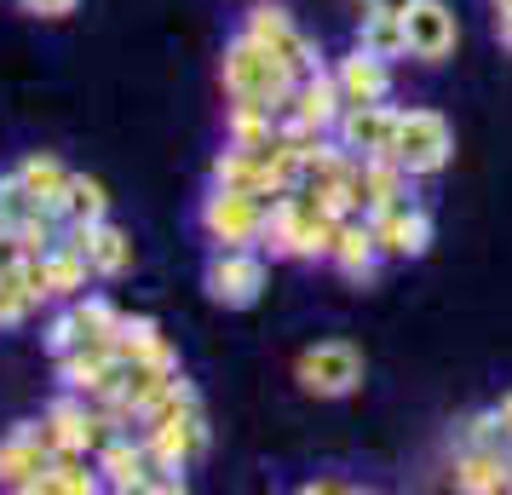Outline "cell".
<instances>
[{
  "instance_id": "f546056e",
  "label": "cell",
  "mask_w": 512,
  "mask_h": 495,
  "mask_svg": "<svg viewBox=\"0 0 512 495\" xmlns=\"http://www.w3.org/2000/svg\"><path fill=\"white\" fill-rule=\"evenodd\" d=\"M409 6H415V0H369V12H392V18H403Z\"/></svg>"
},
{
  "instance_id": "52a82bcc",
  "label": "cell",
  "mask_w": 512,
  "mask_h": 495,
  "mask_svg": "<svg viewBox=\"0 0 512 495\" xmlns=\"http://www.w3.org/2000/svg\"><path fill=\"white\" fill-rule=\"evenodd\" d=\"M248 35H254L265 52H277L300 81H305V75H317V52H311V41L294 29V18H288L282 6H259L254 18H248Z\"/></svg>"
},
{
  "instance_id": "7402d4cb",
  "label": "cell",
  "mask_w": 512,
  "mask_h": 495,
  "mask_svg": "<svg viewBox=\"0 0 512 495\" xmlns=\"http://www.w3.org/2000/svg\"><path fill=\"white\" fill-rule=\"evenodd\" d=\"M357 47L374 52V58H397V52H409V24L392 18V12H369V24H363V41H357Z\"/></svg>"
},
{
  "instance_id": "7c38bea8",
  "label": "cell",
  "mask_w": 512,
  "mask_h": 495,
  "mask_svg": "<svg viewBox=\"0 0 512 495\" xmlns=\"http://www.w3.org/2000/svg\"><path fill=\"white\" fill-rule=\"evenodd\" d=\"M75 248L87 254V265H93L98 277H121L127 265H133V242H127V231H116L110 219H93V225H75L70 236Z\"/></svg>"
},
{
  "instance_id": "1f68e13d",
  "label": "cell",
  "mask_w": 512,
  "mask_h": 495,
  "mask_svg": "<svg viewBox=\"0 0 512 495\" xmlns=\"http://www.w3.org/2000/svg\"><path fill=\"white\" fill-rule=\"evenodd\" d=\"M501 41L512 47V12H501Z\"/></svg>"
},
{
  "instance_id": "9a60e30c",
  "label": "cell",
  "mask_w": 512,
  "mask_h": 495,
  "mask_svg": "<svg viewBox=\"0 0 512 495\" xmlns=\"http://www.w3.org/2000/svg\"><path fill=\"white\" fill-rule=\"evenodd\" d=\"M116 352L127 363H156V369H179L173 346L162 340V329L150 317H121V334H116Z\"/></svg>"
},
{
  "instance_id": "4dcf8cb0",
  "label": "cell",
  "mask_w": 512,
  "mask_h": 495,
  "mask_svg": "<svg viewBox=\"0 0 512 495\" xmlns=\"http://www.w3.org/2000/svg\"><path fill=\"white\" fill-rule=\"evenodd\" d=\"M495 415H501V438H512V392L501 398V409H495Z\"/></svg>"
},
{
  "instance_id": "ac0fdd59",
  "label": "cell",
  "mask_w": 512,
  "mask_h": 495,
  "mask_svg": "<svg viewBox=\"0 0 512 495\" xmlns=\"http://www.w3.org/2000/svg\"><path fill=\"white\" fill-rule=\"evenodd\" d=\"M374 254H380L374 225H351V219H340V236H334V254H328V260L340 265L346 277H369V271H374Z\"/></svg>"
},
{
  "instance_id": "8992f818",
  "label": "cell",
  "mask_w": 512,
  "mask_h": 495,
  "mask_svg": "<svg viewBox=\"0 0 512 495\" xmlns=\"http://www.w3.org/2000/svg\"><path fill=\"white\" fill-rule=\"evenodd\" d=\"M334 127H340V150H351V156L374 162V156H392L397 110H386V98H380V104H346Z\"/></svg>"
},
{
  "instance_id": "6da1fadb",
  "label": "cell",
  "mask_w": 512,
  "mask_h": 495,
  "mask_svg": "<svg viewBox=\"0 0 512 495\" xmlns=\"http://www.w3.org/2000/svg\"><path fill=\"white\" fill-rule=\"evenodd\" d=\"M294 87H300V75L288 70L277 52L259 47L248 29L225 47V93H231L236 104H259V110L277 116V110L294 104Z\"/></svg>"
},
{
  "instance_id": "cb8c5ba5",
  "label": "cell",
  "mask_w": 512,
  "mask_h": 495,
  "mask_svg": "<svg viewBox=\"0 0 512 495\" xmlns=\"http://www.w3.org/2000/svg\"><path fill=\"white\" fill-rule=\"evenodd\" d=\"M29 213H41V208H35V196L24 190L18 173H6V179H0V225H6V231H18Z\"/></svg>"
},
{
  "instance_id": "3957f363",
  "label": "cell",
  "mask_w": 512,
  "mask_h": 495,
  "mask_svg": "<svg viewBox=\"0 0 512 495\" xmlns=\"http://www.w3.org/2000/svg\"><path fill=\"white\" fill-rule=\"evenodd\" d=\"M202 231L219 242V248H248L265 236V208H259L254 190H213L208 208H202Z\"/></svg>"
},
{
  "instance_id": "9c48e42d",
  "label": "cell",
  "mask_w": 512,
  "mask_h": 495,
  "mask_svg": "<svg viewBox=\"0 0 512 495\" xmlns=\"http://www.w3.org/2000/svg\"><path fill=\"white\" fill-rule=\"evenodd\" d=\"M403 24H409V52L415 58H426V64H438V58H449L455 52V12L443 6V0H415L409 12H403Z\"/></svg>"
},
{
  "instance_id": "836d02e7",
  "label": "cell",
  "mask_w": 512,
  "mask_h": 495,
  "mask_svg": "<svg viewBox=\"0 0 512 495\" xmlns=\"http://www.w3.org/2000/svg\"><path fill=\"white\" fill-rule=\"evenodd\" d=\"M507 467H512V455H507Z\"/></svg>"
},
{
  "instance_id": "603a6c76",
  "label": "cell",
  "mask_w": 512,
  "mask_h": 495,
  "mask_svg": "<svg viewBox=\"0 0 512 495\" xmlns=\"http://www.w3.org/2000/svg\"><path fill=\"white\" fill-rule=\"evenodd\" d=\"M35 306V288H29V271H0V329H18Z\"/></svg>"
},
{
  "instance_id": "d6986e66",
  "label": "cell",
  "mask_w": 512,
  "mask_h": 495,
  "mask_svg": "<svg viewBox=\"0 0 512 495\" xmlns=\"http://www.w3.org/2000/svg\"><path fill=\"white\" fill-rule=\"evenodd\" d=\"M87 254L75 248V242H52L47 254H41V277H47V294H75V288H87Z\"/></svg>"
},
{
  "instance_id": "484cf974",
  "label": "cell",
  "mask_w": 512,
  "mask_h": 495,
  "mask_svg": "<svg viewBox=\"0 0 512 495\" xmlns=\"http://www.w3.org/2000/svg\"><path fill=\"white\" fill-rule=\"evenodd\" d=\"M75 317H81V340H116L121 334V317L104 306V300H81Z\"/></svg>"
},
{
  "instance_id": "ba28073f",
  "label": "cell",
  "mask_w": 512,
  "mask_h": 495,
  "mask_svg": "<svg viewBox=\"0 0 512 495\" xmlns=\"http://www.w3.org/2000/svg\"><path fill=\"white\" fill-rule=\"evenodd\" d=\"M259 288H265V265L248 248H219L208 265V294L219 306H254Z\"/></svg>"
},
{
  "instance_id": "e0dca14e",
  "label": "cell",
  "mask_w": 512,
  "mask_h": 495,
  "mask_svg": "<svg viewBox=\"0 0 512 495\" xmlns=\"http://www.w3.org/2000/svg\"><path fill=\"white\" fill-rule=\"evenodd\" d=\"M455 484L461 490H512V467H507V455L501 449H466L461 461H455Z\"/></svg>"
},
{
  "instance_id": "ffe728a7",
  "label": "cell",
  "mask_w": 512,
  "mask_h": 495,
  "mask_svg": "<svg viewBox=\"0 0 512 495\" xmlns=\"http://www.w3.org/2000/svg\"><path fill=\"white\" fill-rule=\"evenodd\" d=\"M98 472L110 490H144V444H127V438H110L98 449Z\"/></svg>"
},
{
  "instance_id": "5b68a950",
  "label": "cell",
  "mask_w": 512,
  "mask_h": 495,
  "mask_svg": "<svg viewBox=\"0 0 512 495\" xmlns=\"http://www.w3.org/2000/svg\"><path fill=\"white\" fill-rule=\"evenodd\" d=\"M357 380H363V352L346 340H323L300 357V386L317 398H346Z\"/></svg>"
},
{
  "instance_id": "2e32d148",
  "label": "cell",
  "mask_w": 512,
  "mask_h": 495,
  "mask_svg": "<svg viewBox=\"0 0 512 495\" xmlns=\"http://www.w3.org/2000/svg\"><path fill=\"white\" fill-rule=\"evenodd\" d=\"M18 179H24V190L35 196V208H47V213H64V190H70V167L58 162V156H29V162L18 167Z\"/></svg>"
},
{
  "instance_id": "4316f807",
  "label": "cell",
  "mask_w": 512,
  "mask_h": 495,
  "mask_svg": "<svg viewBox=\"0 0 512 495\" xmlns=\"http://www.w3.org/2000/svg\"><path fill=\"white\" fill-rule=\"evenodd\" d=\"M75 346H81V317H75V311L52 317V323H47V352L64 357V352H75Z\"/></svg>"
},
{
  "instance_id": "5bb4252c",
  "label": "cell",
  "mask_w": 512,
  "mask_h": 495,
  "mask_svg": "<svg viewBox=\"0 0 512 495\" xmlns=\"http://www.w3.org/2000/svg\"><path fill=\"white\" fill-rule=\"evenodd\" d=\"M334 81H340V93H346V104H380V98L392 93V75H386V58H374V52H351V58H340V70H334Z\"/></svg>"
},
{
  "instance_id": "d4e9b609",
  "label": "cell",
  "mask_w": 512,
  "mask_h": 495,
  "mask_svg": "<svg viewBox=\"0 0 512 495\" xmlns=\"http://www.w3.org/2000/svg\"><path fill=\"white\" fill-rule=\"evenodd\" d=\"M98 484H104V478H98V472H87L81 461H75V455H58V461H52L47 490H64V495H93Z\"/></svg>"
},
{
  "instance_id": "d6a6232c",
  "label": "cell",
  "mask_w": 512,
  "mask_h": 495,
  "mask_svg": "<svg viewBox=\"0 0 512 495\" xmlns=\"http://www.w3.org/2000/svg\"><path fill=\"white\" fill-rule=\"evenodd\" d=\"M495 6H501V12H512V0H495Z\"/></svg>"
},
{
  "instance_id": "4fadbf2b",
  "label": "cell",
  "mask_w": 512,
  "mask_h": 495,
  "mask_svg": "<svg viewBox=\"0 0 512 495\" xmlns=\"http://www.w3.org/2000/svg\"><path fill=\"white\" fill-rule=\"evenodd\" d=\"M340 110H346L340 81L317 70V75H305L300 87H294V110H288V116L300 121V127H311V133H323V127H334V121H340Z\"/></svg>"
},
{
  "instance_id": "f1b7e54d",
  "label": "cell",
  "mask_w": 512,
  "mask_h": 495,
  "mask_svg": "<svg viewBox=\"0 0 512 495\" xmlns=\"http://www.w3.org/2000/svg\"><path fill=\"white\" fill-rule=\"evenodd\" d=\"M24 12H35V18H64V12H75V0H18Z\"/></svg>"
},
{
  "instance_id": "7a4b0ae2",
  "label": "cell",
  "mask_w": 512,
  "mask_h": 495,
  "mask_svg": "<svg viewBox=\"0 0 512 495\" xmlns=\"http://www.w3.org/2000/svg\"><path fill=\"white\" fill-rule=\"evenodd\" d=\"M455 150V133L438 110H397V139H392V162L403 173H438Z\"/></svg>"
},
{
  "instance_id": "277c9868",
  "label": "cell",
  "mask_w": 512,
  "mask_h": 495,
  "mask_svg": "<svg viewBox=\"0 0 512 495\" xmlns=\"http://www.w3.org/2000/svg\"><path fill=\"white\" fill-rule=\"evenodd\" d=\"M52 444L41 438V421H24L12 438H0V484L6 490H47V478H52Z\"/></svg>"
},
{
  "instance_id": "44dd1931",
  "label": "cell",
  "mask_w": 512,
  "mask_h": 495,
  "mask_svg": "<svg viewBox=\"0 0 512 495\" xmlns=\"http://www.w3.org/2000/svg\"><path fill=\"white\" fill-rule=\"evenodd\" d=\"M104 213H110L104 185L87 179V173H70V190H64V219H70V225H93V219H104Z\"/></svg>"
},
{
  "instance_id": "83f0119b",
  "label": "cell",
  "mask_w": 512,
  "mask_h": 495,
  "mask_svg": "<svg viewBox=\"0 0 512 495\" xmlns=\"http://www.w3.org/2000/svg\"><path fill=\"white\" fill-rule=\"evenodd\" d=\"M35 260V254H29V242L18 231H6V225H0V271H18V265H29Z\"/></svg>"
},
{
  "instance_id": "30bf717a",
  "label": "cell",
  "mask_w": 512,
  "mask_h": 495,
  "mask_svg": "<svg viewBox=\"0 0 512 495\" xmlns=\"http://www.w3.org/2000/svg\"><path fill=\"white\" fill-rule=\"evenodd\" d=\"M374 225V242H380V254H397V260H415V254H426V242H432V219L420 208H386L369 219Z\"/></svg>"
},
{
  "instance_id": "8fae6325",
  "label": "cell",
  "mask_w": 512,
  "mask_h": 495,
  "mask_svg": "<svg viewBox=\"0 0 512 495\" xmlns=\"http://www.w3.org/2000/svg\"><path fill=\"white\" fill-rule=\"evenodd\" d=\"M41 438L52 444V455H81V449L98 444L104 432H98V415H87L75 398H58L47 415H41Z\"/></svg>"
}]
</instances>
